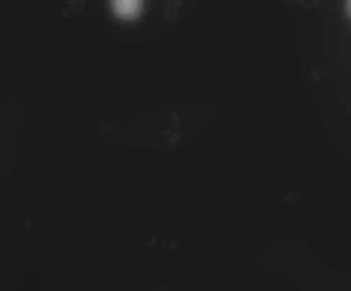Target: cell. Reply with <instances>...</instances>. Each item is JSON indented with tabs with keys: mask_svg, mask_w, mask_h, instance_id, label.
<instances>
[{
	"mask_svg": "<svg viewBox=\"0 0 351 291\" xmlns=\"http://www.w3.org/2000/svg\"><path fill=\"white\" fill-rule=\"evenodd\" d=\"M346 7H348V12H350V16H351V2H348V5H346Z\"/></svg>",
	"mask_w": 351,
	"mask_h": 291,
	"instance_id": "cell-2",
	"label": "cell"
},
{
	"mask_svg": "<svg viewBox=\"0 0 351 291\" xmlns=\"http://www.w3.org/2000/svg\"><path fill=\"white\" fill-rule=\"evenodd\" d=\"M144 3L141 0H113L112 9L119 19L134 21L143 12Z\"/></svg>",
	"mask_w": 351,
	"mask_h": 291,
	"instance_id": "cell-1",
	"label": "cell"
}]
</instances>
